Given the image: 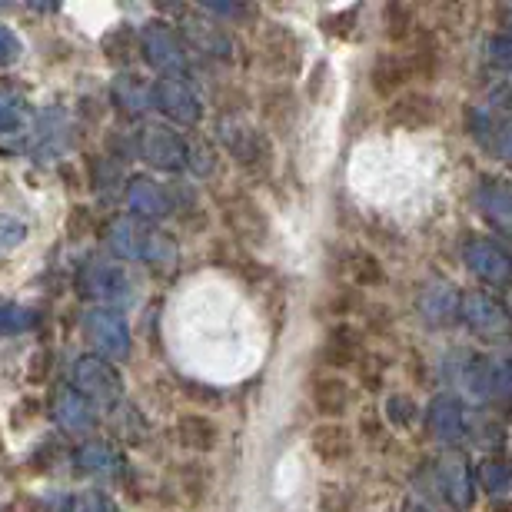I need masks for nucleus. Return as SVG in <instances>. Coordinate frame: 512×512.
<instances>
[{
    "label": "nucleus",
    "instance_id": "nucleus-9",
    "mask_svg": "<svg viewBox=\"0 0 512 512\" xmlns=\"http://www.w3.org/2000/svg\"><path fill=\"white\" fill-rule=\"evenodd\" d=\"M466 263H469V270L489 286H509L512 283V256L493 240H469L466 243Z\"/></svg>",
    "mask_w": 512,
    "mask_h": 512
},
{
    "label": "nucleus",
    "instance_id": "nucleus-7",
    "mask_svg": "<svg viewBox=\"0 0 512 512\" xmlns=\"http://www.w3.org/2000/svg\"><path fill=\"white\" fill-rule=\"evenodd\" d=\"M153 107H160L180 127H193L203 114L200 97L193 94V87L183 77H160L153 84Z\"/></svg>",
    "mask_w": 512,
    "mask_h": 512
},
{
    "label": "nucleus",
    "instance_id": "nucleus-21",
    "mask_svg": "<svg viewBox=\"0 0 512 512\" xmlns=\"http://www.w3.org/2000/svg\"><path fill=\"white\" fill-rule=\"evenodd\" d=\"M456 380H459V389H463V396L473 399V403L493 399V363H486L483 356L463 360V366L456 370Z\"/></svg>",
    "mask_w": 512,
    "mask_h": 512
},
{
    "label": "nucleus",
    "instance_id": "nucleus-24",
    "mask_svg": "<svg viewBox=\"0 0 512 512\" xmlns=\"http://www.w3.org/2000/svg\"><path fill=\"white\" fill-rule=\"evenodd\" d=\"M114 100L127 114H143L153 107V87L137 74H120L114 80Z\"/></svg>",
    "mask_w": 512,
    "mask_h": 512
},
{
    "label": "nucleus",
    "instance_id": "nucleus-35",
    "mask_svg": "<svg viewBox=\"0 0 512 512\" xmlns=\"http://www.w3.org/2000/svg\"><path fill=\"white\" fill-rule=\"evenodd\" d=\"M489 60H493L496 67H512V37H496L493 44H489Z\"/></svg>",
    "mask_w": 512,
    "mask_h": 512
},
{
    "label": "nucleus",
    "instance_id": "nucleus-6",
    "mask_svg": "<svg viewBox=\"0 0 512 512\" xmlns=\"http://www.w3.org/2000/svg\"><path fill=\"white\" fill-rule=\"evenodd\" d=\"M187 140L167 124H147L140 130V157L153 170H180L187 163Z\"/></svg>",
    "mask_w": 512,
    "mask_h": 512
},
{
    "label": "nucleus",
    "instance_id": "nucleus-16",
    "mask_svg": "<svg viewBox=\"0 0 512 512\" xmlns=\"http://www.w3.org/2000/svg\"><path fill=\"white\" fill-rule=\"evenodd\" d=\"M479 210H483V217L493 223L503 237H512V183H503V180L483 183V187H479Z\"/></svg>",
    "mask_w": 512,
    "mask_h": 512
},
{
    "label": "nucleus",
    "instance_id": "nucleus-31",
    "mask_svg": "<svg viewBox=\"0 0 512 512\" xmlns=\"http://www.w3.org/2000/svg\"><path fill=\"white\" fill-rule=\"evenodd\" d=\"M386 416H389V423H393V426H409V423H413V416H416L413 399H409V396H389Z\"/></svg>",
    "mask_w": 512,
    "mask_h": 512
},
{
    "label": "nucleus",
    "instance_id": "nucleus-29",
    "mask_svg": "<svg viewBox=\"0 0 512 512\" xmlns=\"http://www.w3.org/2000/svg\"><path fill=\"white\" fill-rule=\"evenodd\" d=\"M483 486L493 496L509 493L512 489V466L503 463V459H489V463H483Z\"/></svg>",
    "mask_w": 512,
    "mask_h": 512
},
{
    "label": "nucleus",
    "instance_id": "nucleus-2",
    "mask_svg": "<svg viewBox=\"0 0 512 512\" xmlns=\"http://www.w3.org/2000/svg\"><path fill=\"white\" fill-rule=\"evenodd\" d=\"M70 380H74V389L94 409L124 406V376H120L117 366L110 360H104V356H97V353L80 356V360L74 363Z\"/></svg>",
    "mask_w": 512,
    "mask_h": 512
},
{
    "label": "nucleus",
    "instance_id": "nucleus-32",
    "mask_svg": "<svg viewBox=\"0 0 512 512\" xmlns=\"http://www.w3.org/2000/svg\"><path fill=\"white\" fill-rule=\"evenodd\" d=\"M409 27H413V14H409V7L389 4L386 7V34L389 37H403Z\"/></svg>",
    "mask_w": 512,
    "mask_h": 512
},
{
    "label": "nucleus",
    "instance_id": "nucleus-26",
    "mask_svg": "<svg viewBox=\"0 0 512 512\" xmlns=\"http://www.w3.org/2000/svg\"><path fill=\"white\" fill-rule=\"evenodd\" d=\"M40 313L24 303H0V336H24L37 330Z\"/></svg>",
    "mask_w": 512,
    "mask_h": 512
},
{
    "label": "nucleus",
    "instance_id": "nucleus-37",
    "mask_svg": "<svg viewBox=\"0 0 512 512\" xmlns=\"http://www.w3.org/2000/svg\"><path fill=\"white\" fill-rule=\"evenodd\" d=\"M17 127V114L10 110L7 104H0V133L4 130H14Z\"/></svg>",
    "mask_w": 512,
    "mask_h": 512
},
{
    "label": "nucleus",
    "instance_id": "nucleus-15",
    "mask_svg": "<svg viewBox=\"0 0 512 512\" xmlns=\"http://www.w3.org/2000/svg\"><path fill=\"white\" fill-rule=\"evenodd\" d=\"M353 406V389L340 373H323L313 380V409L326 419H340Z\"/></svg>",
    "mask_w": 512,
    "mask_h": 512
},
{
    "label": "nucleus",
    "instance_id": "nucleus-19",
    "mask_svg": "<svg viewBox=\"0 0 512 512\" xmlns=\"http://www.w3.org/2000/svg\"><path fill=\"white\" fill-rule=\"evenodd\" d=\"M360 360V333L350 323H336L323 343V363L330 370H346Z\"/></svg>",
    "mask_w": 512,
    "mask_h": 512
},
{
    "label": "nucleus",
    "instance_id": "nucleus-13",
    "mask_svg": "<svg viewBox=\"0 0 512 512\" xmlns=\"http://www.w3.org/2000/svg\"><path fill=\"white\" fill-rule=\"evenodd\" d=\"M50 413H54V423L60 429H67V433H87V429H94V423H97V409L90 406L74 386L60 389V393L54 396Z\"/></svg>",
    "mask_w": 512,
    "mask_h": 512
},
{
    "label": "nucleus",
    "instance_id": "nucleus-14",
    "mask_svg": "<svg viewBox=\"0 0 512 512\" xmlns=\"http://www.w3.org/2000/svg\"><path fill=\"white\" fill-rule=\"evenodd\" d=\"M426 426H429V433H433V439H439V443H446V446L459 443L463 433H466V419H463V406H459V399L436 396L433 403H429V409H426Z\"/></svg>",
    "mask_w": 512,
    "mask_h": 512
},
{
    "label": "nucleus",
    "instance_id": "nucleus-20",
    "mask_svg": "<svg viewBox=\"0 0 512 512\" xmlns=\"http://www.w3.org/2000/svg\"><path fill=\"white\" fill-rule=\"evenodd\" d=\"M439 486H443V493L453 506H473V476H469V466L459 456H446L439 463Z\"/></svg>",
    "mask_w": 512,
    "mask_h": 512
},
{
    "label": "nucleus",
    "instance_id": "nucleus-22",
    "mask_svg": "<svg viewBox=\"0 0 512 512\" xmlns=\"http://www.w3.org/2000/svg\"><path fill=\"white\" fill-rule=\"evenodd\" d=\"M433 117H436V107L426 94H409V97L396 100V104L389 107V124L406 127V130L433 124Z\"/></svg>",
    "mask_w": 512,
    "mask_h": 512
},
{
    "label": "nucleus",
    "instance_id": "nucleus-30",
    "mask_svg": "<svg viewBox=\"0 0 512 512\" xmlns=\"http://www.w3.org/2000/svg\"><path fill=\"white\" fill-rule=\"evenodd\" d=\"M27 240V223L17 217H0V253H14Z\"/></svg>",
    "mask_w": 512,
    "mask_h": 512
},
{
    "label": "nucleus",
    "instance_id": "nucleus-5",
    "mask_svg": "<svg viewBox=\"0 0 512 512\" xmlns=\"http://www.w3.org/2000/svg\"><path fill=\"white\" fill-rule=\"evenodd\" d=\"M77 290L94 303L114 306V303H130L133 300V280L124 266L114 263H87L77 273Z\"/></svg>",
    "mask_w": 512,
    "mask_h": 512
},
{
    "label": "nucleus",
    "instance_id": "nucleus-1",
    "mask_svg": "<svg viewBox=\"0 0 512 512\" xmlns=\"http://www.w3.org/2000/svg\"><path fill=\"white\" fill-rule=\"evenodd\" d=\"M110 250L124 260H147V263H170L177 256V247L137 217H120L107 233Z\"/></svg>",
    "mask_w": 512,
    "mask_h": 512
},
{
    "label": "nucleus",
    "instance_id": "nucleus-12",
    "mask_svg": "<svg viewBox=\"0 0 512 512\" xmlns=\"http://www.w3.org/2000/svg\"><path fill=\"white\" fill-rule=\"evenodd\" d=\"M127 207L137 220L153 223V220H163L170 213V197L157 180L133 177L130 187H127Z\"/></svg>",
    "mask_w": 512,
    "mask_h": 512
},
{
    "label": "nucleus",
    "instance_id": "nucleus-33",
    "mask_svg": "<svg viewBox=\"0 0 512 512\" xmlns=\"http://www.w3.org/2000/svg\"><path fill=\"white\" fill-rule=\"evenodd\" d=\"M20 37L7 24H0V67H10L20 57Z\"/></svg>",
    "mask_w": 512,
    "mask_h": 512
},
{
    "label": "nucleus",
    "instance_id": "nucleus-17",
    "mask_svg": "<svg viewBox=\"0 0 512 512\" xmlns=\"http://www.w3.org/2000/svg\"><path fill=\"white\" fill-rule=\"evenodd\" d=\"M310 449H313V456L320 459V463L336 466V463H346V459H350L353 439H350V433H346V426L323 423V426H316L310 433Z\"/></svg>",
    "mask_w": 512,
    "mask_h": 512
},
{
    "label": "nucleus",
    "instance_id": "nucleus-18",
    "mask_svg": "<svg viewBox=\"0 0 512 512\" xmlns=\"http://www.w3.org/2000/svg\"><path fill=\"white\" fill-rule=\"evenodd\" d=\"M177 443L187 449V453H210L213 446L220 443V429L210 416L203 413H190L177 419V429H173Z\"/></svg>",
    "mask_w": 512,
    "mask_h": 512
},
{
    "label": "nucleus",
    "instance_id": "nucleus-11",
    "mask_svg": "<svg viewBox=\"0 0 512 512\" xmlns=\"http://www.w3.org/2000/svg\"><path fill=\"white\" fill-rule=\"evenodd\" d=\"M459 316L466 320L469 330H476V333H483V336H503L509 330L506 306L496 303L493 296H486V293H466Z\"/></svg>",
    "mask_w": 512,
    "mask_h": 512
},
{
    "label": "nucleus",
    "instance_id": "nucleus-3",
    "mask_svg": "<svg viewBox=\"0 0 512 512\" xmlns=\"http://www.w3.org/2000/svg\"><path fill=\"white\" fill-rule=\"evenodd\" d=\"M84 333L90 346L97 350V356H104V360L120 363L130 356V326L117 310L94 306V310L84 316Z\"/></svg>",
    "mask_w": 512,
    "mask_h": 512
},
{
    "label": "nucleus",
    "instance_id": "nucleus-27",
    "mask_svg": "<svg viewBox=\"0 0 512 512\" xmlns=\"http://www.w3.org/2000/svg\"><path fill=\"white\" fill-rule=\"evenodd\" d=\"M350 276L360 286H376V283H383V266L373 253L356 250L350 253Z\"/></svg>",
    "mask_w": 512,
    "mask_h": 512
},
{
    "label": "nucleus",
    "instance_id": "nucleus-28",
    "mask_svg": "<svg viewBox=\"0 0 512 512\" xmlns=\"http://www.w3.org/2000/svg\"><path fill=\"white\" fill-rule=\"evenodd\" d=\"M60 512H120V509L107 493H100V489H87V493L70 496Z\"/></svg>",
    "mask_w": 512,
    "mask_h": 512
},
{
    "label": "nucleus",
    "instance_id": "nucleus-36",
    "mask_svg": "<svg viewBox=\"0 0 512 512\" xmlns=\"http://www.w3.org/2000/svg\"><path fill=\"white\" fill-rule=\"evenodd\" d=\"M203 10L220 14V17H243V14H247V7H240V4H203Z\"/></svg>",
    "mask_w": 512,
    "mask_h": 512
},
{
    "label": "nucleus",
    "instance_id": "nucleus-25",
    "mask_svg": "<svg viewBox=\"0 0 512 512\" xmlns=\"http://www.w3.org/2000/svg\"><path fill=\"white\" fill-rule=\"evenodd\" d=\"M370 80H373L376 94H380L383 100H389L409 80V64L399 57H380L370 70Z\"/></svg>",
    "mask_w": 512,
    "mask_h": 512
},
{
    "label": "nucleus",
    "instance_id": "nucleus-23",
    "mask_svg": "<svg viewBox=\"0 0 512 512\" xmlns=\"http://www.w3.org/2000/svg\"><path fill=\"white\" fill-rule=\"evenodd\" d=\"M77 469L80 473H90V476H104V473H114L120 466V453L107 439H90L77 449Z\"/></svg>",
    "mask_w": 512,
    "mask_h": 512
},
{
    "label": "nucleus",
    "instance_id": "nucleus-10",
    "mask_svg": "<svg viewBox=\"0 0 512 512\" xmlns=\"http://www.w3.org/2000/svg\"><path fill=\"white\" fill-rule=\"evenodd\" d=\"M180 34L187 37V44L193 50H200V54H207V57L227 60L230 50H233L227 30L217 27L213 20H203L200 14H190V10H183L180 14Z\"/></svg>",
    "mask_w": 512,
    "mask_h": 512
},
{
    "label": "nucleus",
    "instance_id": "nucleus-8",
    "mask_svg": "<svg viewBox=\"0 0 512 512\" xmlns=\"http://www.w3.org/2000/svg\"><path fill=\"white\" fill-rule=\"evenodd\" d=\"M419 316L429 326H449L459 320V310H463V293L456 290L449 280H429L416 296Z\"/></svg>",
    "mask_w": 512,
    "mask_h": 512
},
{
    "label": "nucleus",
    "instance_id": "nucleus-4",
    "mask_svg": "<svg viewBox=\"0 0 512 512\" xmlns=\"http://www.w3.org/2000/svg\"><path fill=\"white\" fill-rule=\"evenodd\" d=\"M140 50H143V57H147V64L153 70H160L163 77H183V70H187V54H183L177 30L170 24H163V20L143 24Z\"/></svg>",
    "mask_w": 512,
    "mask_h": 512
},
{
    "label": "nucleus",
    "instance_id": "nucleus-34",
    "mask_svg": "<svg viewBox=\"0 0 512 512\" xmlns=\"http://www.w3.org/2000/svg\"><path fill=\"white\" fill-rule=\"evenodd\" d=\"M187 163H190V170L197 173V177H213V170H217V160H213L210 147H193L187 153Z\"/></svg>",
    "mask_w": 512,
    "mask_h": 512
}]
</instances>
